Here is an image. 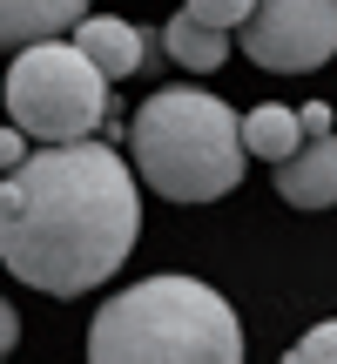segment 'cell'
<instances>
[{"mask_svg": "<svg viewBox=\"0 0 337 364\" xmlns=\"http://www.w3.org/2000/svg\"><path fill=\"white\" fill-rule=\"evenodd\" d=\"M284 364H337V317L311 324V331H304V338L284 351Z\"/></svg>", "mask_w": 337, "mask_h": 364, "instance_id": "8fae6325", "label": "cell"}, {"mask_svg": "<svg viewBox=\"0 0 337 364\" xmlns=\"http://www.w3.org/2000/svg\"><path fill=\"white\" fill-rule=\"evenodd\" d=\"M14 338H21V317H14V304H7V297H0V358H7V351H14Z\"/></svg>", "mask_w": 337, "mask_h": 364, "instance_id": "5bb4252c", "label": "cell"}, {"mask_svg": "<svg viewBox=\"0 0 337 364\" xmlns=\"http://www.w3.org/2000/svg\"><path fill=\"white\" fill-rule=\"evenodd\" d=\"M182 7H189L196 21L223 27V34H243V21H250V14H257V0H182Z\"/></svg>", "mask_w": 337, "mask_h": 364, "instance_id": "7c38bea8", "label": "cell"}, {"mask_svg": "<svg viewBox=\"0 0 337 364\" xmlns=\"http://www.w3.org/2000/svg\"><path fill=\"white\" fill-rule=\"evenodd\" d=\"M304 135H331V108L324 102H304Z\"/></svg>", "mask_w": 337, "mask_h": 364, "instance_id": "9a60e30c", "label": "cell"}, {"mask_svg": "<svg viewBox=\"0 0 337 364\" xmlns=\"http://www.w3.org/2000/svg\"><path fill=\"white\" fill-rule=\"evenodd\" d=\"M21 122H7V129H0V169H21V162H27V142H21Z\"/></svg>", "mask_w": 337, "mask_h": 364, "instance_id": "4fadbf2b", "label": "cell"}, {"mask_svg": "<svg viewBox=\"0 0 337 364\" xmlns=\"http://www.w3.org/2000/svg\"><path fill=\"white\" fill-rule=\"evenodd\" d=\"M162 48H168V61L196 68V75H209V68L230 61V34H223V27H209V21H196L189 7H182L176 21L162 27Z\"/></svg>", "mask_w": 337, "mask_h": 364, "instance_id": "30bf717a", "label": "cell"}, {"mask_svg": "<svg viewBox=\"0 0 337 364\" xmlns=\"http://www.w3.org/2000/svg\"><path fill=\"white\" fill-rule=\"evenodd\" d=\"M142 196L115 149L48 142L0 176V263L41 297H81L129 263Z\"/></svg>", "mask_w": 337, "mask_h": 364, "instance_id": "6da1fadb", "label": "cell"}, {"mask_svg": "<svg viewBox=\"0 0 337 364\" xmlns=\"http://www.w3.org/2000/svg\"><path fill=\"white\" fill-rule=\"evenodd\" d=\"M304 142H311V135H304V108L257 102V108L243 115V149H250L257 162H290Z\"/></svg>", "mask_w": 337, "mask_h": 364, "instance_id": "9c48e42d", "label": "cell"}, {"mask_svg": "<svg viewBox=\"0 0 337 364\" xmlns=\"http://www.w3.org/2000/svg\"><path fill=\"white\" fill-rule=\"evenodd\" d=\"M88 21V0H0V48H41Z\"/></svg>", "mask_w": 337, "mask_h": 364, "instance_id": "52a82bcc", "label": "cell"}, {"mask_svg": "<svg viewBox=\"0 0 337 364\" xmlns=\"http://www.w3.org/2000/svg\"><path fill=\"white\" fill-rule=\"evenodd\" d=\"M75 48L88 54L108 81H129L135 68H142V48H149V41L135 34L129 21H115V14H88V21L75 27Z\"/></svg>", "mask_w": 337, "mask_h": 364, "instance_id": "ba28073f", "label": "cell"}, {"mask_svg": "<svg viewBox=\"0 0 337 364\" xmlns=\"http://www.w3.org/2000/svg\"><path fill=\"white\" fill-rule=\"evenodd\" d=\"M277 196L290 209H331L337 203V135H311L290 162H277Z\"/></svg>", "mask_w": 337, "mask_h": 364, "instance_id": "8992f818", "label": "cell"}, {"mask_svg": "<svg viewBox=\"0 0 337 364\" xmlns=\"http://www.w3.org/2000/svg\"><path fill=\"white\" fill-rule=\"evenodd\" d=\"M88 364H243V324L196 277H142L95 311Z\"/></svg>", "mask_w": 337, "mask_h": 364, "instance_id": "7a4b0ae2", "label": "cell"}, {"mask_svg": "<svg viewBox=\"0 0 337 364\" xmlns=\"http://www.w3.org/2000/svg\"><path fill=\"white\" fill-rule=\"evenodd\" d=\"M243 54L270 75H311L337 54V0H257Z\"/></svg>", "mask_w": 337, "mask_h": 364, "instance_id": "5b68a950", "label": "cell"}, {"mask_svg": "<svg viewBox=\"0 0 337 364\" xmlns=\"http://www.w3.org/2000/svg\"><path fill=\"white\" fill-rule=\"evenodd\" d=\"M129 156L168 203H216L243 182V115L209 88H162L135 108Z\"/></svg>", "mask_w": 337, "mask_h": 364, "instance_id": "3957f363", "label": "cell"}, {"mask_svg": "<svg viewBox=\"0 0 337 364\" xmlns=\"http://www.w3.org/2000/svg\"><path fill=\"white\" fill-rule=\"evenodd\" d=\"M108 115V75L75 41L21 48L7 68V122H21L41 149L48 142H88Z\"/></svg>", "mask_w": 337, "mask_h": 364, "instance_id": "277c9868", "label": "cell"}]
</instances>
